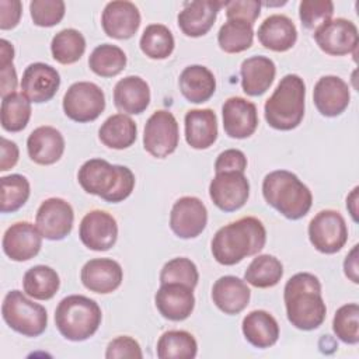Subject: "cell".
<instances>
[{
    "label": "cell",
    "mask_w": 359,
    "mask_h": 359,
    "mask_svg": "<svg viewBox=\"0 0 359 359\" xmlns=\"http://www.w3.org/2000/svg\"><path fill=\"white\" fill-rule=\"evenodd\" d=\"M283 300L287 320L299 330H316L325 320L327 307L321 296V283L313 273L293 275L285 285Z\"/></svg>",
    "instance_id": "obj_1"
},
{
    "label": "cell",
    "mask_w": 359,
    "mask_h": 359,
    "mask_svg": "<svg viewBox=\"0 0 359 359\" xmlns=\"http://www.w3.org/2000/svg\"><path fill=\"white\" fill-rule=\"evenodd\" d=\"M266 243V230L252 216L241 217L220 227L212 238L213 258L226 266L236 265L245 257L258 254Z\"/></svg>",
    "instance_id": "obj_2"
},
{
    "label": "cell",
    "mask_w": 359,
    "mask_h": 359,
    "mask_svg": "<svg viewBox=\"0 0 359 359\" xmlns=\"http://www.w3.org/2000/svg\"><path fill=\"white\" fill-rule=\"evenodd\" d=\"M81 188L101 199L118 203L125 201L135 188V175L125 165H115L104 158H90L77 174Z\"/></svg>",
    "instance_id": "obj_3"
},
{
    "label": "cell",
    "mask_w": 359,
    "mask_h": 359,
    "mask_svg": "<svg viewBox=\"0 0 359 359\" xmlns=\"http://www.w3.org/2000/svg\"><path fill=\"white\" fill-rule=\"evenodd\" d=\"M262 195L268 205L290 220L306 216L313 205V195L299 177L287 170H275L262 181Z\"/></svg>",
    "instance_id": "obj_4"
},
{
    "label": "cell",
    "mask_w": 359,
    "mask_h": 359,
    "mask_svg": "<svg viewBox=\"0 0 359 359\" xmlns=\"http://www.w3.org/2000/svg\"><path fill=\"white\" fill-rule=\"evenodd\" d=\"M304 98L306 84L303 79L297 74H286L265 101V121L278 130L297 128L304 116Z\"/></svg>",
    "instance_id": "obj_5"
},
{
    "label": "cell",
    "mask_w": 359,
    "mask_h": 359,
    "mask_svg": "<svg viewBox=\"0 0 359 359\" xmlns=\"http://www.w3.org/2000/svg\"><path fill=\"white\" fill-rule=\"evenodd\" d=\"M100 306L83 294H70L62 299L55 310V324L59 332L69 341H86L101 325Z\"/></svg>",
    "instance_id": "obj_6"
},
{
    "label": "cell",
    "mask_w": 359,
    "mask_h": 359,
    "mask_svg": "<svg viewBox=\"0 0 359 359\" xmlns=\"http://www.w3.org/2000/svg\"><path fill=\"white\" fill-rule=\"evenodd\" d=\"M1 316L11 330L25 337H38L48 325L45 307L34 303L20 290H11L4 296Z\"/></svg>",
    "instance_id": "obj_7"
},
{
    "label": "cell",
    "mask_w": 359,
    "mask_h": 359,
    "mask_svg": "<svg viewBox=\"0 0 359 359\" xmlns=\"http://www.w3.org/2000/svg\"><path fill=\"white\" fill-rule=\"evenodd\" d=\"M105 109L104 91L91 81L73 83L63 97V111L74 122L95 121Z\"/></svg>",
    "instance_id": "obj_8"
},
{
    "label": "cell",
    "mask_w": 359,
    "mask_h": 359,
    "mask_svg": "<svg viewBox=\"0 0 359 359\" xmlns=\"http://www.w3.org/2000/svg\"><path fill=\"white\" fill-rule=\"evenodd\" d=\"M178 142L180 129L175 116L165 109L153 112L144 125V150L153 157L164 158L175 151Z\"/></svg>",
    "instance_id": "obj_9"
},
{
    "label": "cell",
    "mask_w": 359,
    "mask_h": 359,
    "mask_svg": "<svg viewBox=\"0 0 359 359\" xmlns=\"http://www.w3.org/2000/svg\"><path fill=\"white\" fill-rule=\"evenodd\" d=\"M309 238L323 254L338 252L348 241V227L342 215L332 209L318 212L309 223Z\"/></svg>",
    "instance_id": "obj_10"
},
{
    "label": "cell",
    "mask_w": 359,
    "mask_h": 359,
    "mask_svg": "<svg viewBox=\"0 0 359 359\" xmlns=\"http://www.w3.org/2000/svg\"><path fill=\"white\" fill-rule=\"evenodd\" d=\"M250 195V182L241 171L216 172L209 185L212 202L223 212H234L243 208Z\"/></svg>",
    "instance_id": "obj_11"
},
{
    "label": "cell",
    "mask_w": 359,
    "mask_h": 359,
    "mask_svg": "<svg viewBox=\"0 0 359 359\" xmlns=\"http://www.w3.org/2000/svg\"><path fill=\"white\" fill-rule=\"evenodd\" d=\"M318 48L331 56L356 53L359 34L356 25L345 18H335L324 22L314 31Z\"/></svg>",
    "instance_id": "obj_12"
},
{
    "label": "cell",
    "mask_w": 359,
    "mask_h": 359,
    "mask_svg": "<svg viewBox=\"0 0 359 359\" xmlns=\"http://www.w3.org/2000/svg\"><path fill=\"white\" fill-rule=\"evenodd\" d=\"M74 212L72 205L62 198L45 199L36 210L35 224L42 237L48 240H63L73 229Z\"/></svg>",
    "instance_id": "obj_13"
},
{
    "label": "cell",
    "mask_w": 359,
    "mask_h": 359,
    "mask_svg": "<svg viewBox=\"0 0 359 359\" xmlns=\"http://www.w3.org/2000/svg\"><path fill=\"white\" fill-rule=\"evenodd\" d=\"M208 224V209L196 196L177 199L170 213V227L180 238L198 237Z\"/></svg>",
    "instance_id": "obj_14"
},
{
    "label": "cell",
    "mask_w": 359,
    "mask_h": 359,
    "mask_svg": "<svg viewBox=\"0 0 359 359\" xmlns=\"http://www.w3.org/2000/svg\"><path fill=\"white\" fill-rule=\"evenodd\" d=\"M81 243L93 251H107L116 243L118 224L105 210H91L84 215L79 227Z\"/></svg>",
    "instance_id": "obj_15"
},
{
    "label": "cell",
    "mask_w": 359,
    "mask_h": 359,
    "mask_svg": "<svg viewBox=\"0 0 359 359\" xmlns=\"http://www.w3.org/2000/svg\"><path fill=\"white\" fill-rule=\"evenodd\" d=\"M223 129L233 139L250 137L258 126V112L254 102L243 97H230L222 107Z\"/></svg>",
    "instance_id": "obj_16"
},
{
    "label": "cell",
    "mask_w": 359,
    "mask_h": 359,
    "mask_svg": "<svg viewBox=\"0 0 359 359\" xmlns=\"http://www.w3.org/2000/svg\"><path fill=\"white\" fill-rule=\"evenodd\" d=\"M3 251L13 261H28L34 258L42 247V234L29 222L11 224L3 236Z\"/></svg>",
    "instance_id": "obj_17"
},
{
    "label": "cell",
    "mask_w": 359,
    "mask_h": 359,
    "mask_svg": "<svg viewBox=\"0 0 359 359\" xmlns=\"http://www.w3.org/2000/svg\"><path fill=\"white\" fill-rule=\"evenodd\" d=\"M60 76L50 65L36 62L31 63L22 73L21 90L31 102H46L52 100L59 90Z\"/></svg>",
    "instance_id": "obj_18"
},
{
    "label": "cell",
    "mask_w": 359,
    "mask_h": 359,
    "mask_svg": "<svg viewBox=\"0 0 359 359\" xmlns=\"http://www.w3.org/2000/svg\"><path fill=\"white\" fill-rule=\"evenodd\" d=\"M104 32L115 39L132 38L140 27L139 8L126 0L109 1L101 15Z\"/></svg>",
    "instance_id": "obj_19"
},
{
    "label": "cell",
    "mask_w": 359,
    "mask_h": 359,
    "mask_svg": "<svg viewBox=\"0 0 359 359\" xmlns=\"http://www.w3.org/2000/svg\"><path fill=\"white\" fill-rule=\"evenodd\" d=\"M313 101L324 116H338L349 105V86L338 76H323L314 86Z\"/></svg>",
    "instance_id": "obj_20"
},
{
    "label": "cell",
    "mask_w": 359,
    "mask_h": 359,
    "mask_svg": "<svg viewBox=\"0 0 359 359\" xmlns=\"http://www.w3.org/2000/svg\"><path fill=\"white\" fill-rule=\"evenodd\" d=\"M194 289L182 283H161L154 296L160 314L170 321H182L191 316L195 307Z\"/></svg>",
    "instance_id": "obj_21"
},
{
    "label": "cell",
    "mask_w": 359,
    "mask_h": 359,
    "mask_svg": "<svg viewBox=\"0 0 359 359\" xmlns=\"http://www.w3.org/2000/svg\"><path fill=\"white\" fill-rule=\"evenodd\" d=\"M80 278L90 292L107 294L121 286L123 271L119 262L111 258H94L83 265Z\"/></svg>",
    "instance_id": "obj_22"
},
{
    "label": "cell",
    "mask_w": 359,
    "mask_h": 359,
    "mask_svg": "<svg viewBox=\"0 0 359 359\" xmlns=\"http://www.w3.org/2000/svg\"><path fill=\"white\" fill-rule=\"evenodd\" d=\"M224 6V1L217 0H195L185 3L180 11L177 21L180 29L192 38L202 36L213 27L217 13Z\"/></svg>",
    "instance_id": "obj_23"
},
{
    "label": "cell",
    "mask_w": 359,
    "mask_h": 359,
    "mask_svg": "<svg viewBox=\"0 0 359 359\" xmlns=\"http://www.w3.org/2000/svg\"><path fill=\"white\" fill-rule=\"evenodd\" d=\"M27 150L34 163L41 165L55 164L65 151L63 135L53 126H39L29 133Z\"/></svg>",
    "instance_id": "obj_24"
},
{
    "label": "cell",
    "mask_w": 359,
    "mask_h": 359,
    "mask_svg": "<svg viewBox=\"0 0 359 359\" xmlns=\"http://www.w3.org/2000/svg\"><path fill=\"white\" fill-rule=\"evenodd\" d=\"M251 290L247 283L233 275L219 278L212 287V300L216 307L224 314L241 313L250 302Z\"/></svg>",
    "instance_id": "obj_25"
},
{
    "label": "cell",
    "mask_w": 359,
    "mask_h": 359,
    "mask_svg": "<svg viewBox=\"0 0 359 359\" xmlns=\"http://www.w3.org/2000/svg\"><path fill=\"white\" fill-rule=\"evenodd\" d=\"M257 36L264 48L273 52H286L296 43L297 29L289 17L273 14L261 22Z\"/></svg>",
    "instance_id": "obj_26"
},
{
    "label": "cell",
    "mask_w": 359,
    "mask_h": 359,
    "mask_svg": "<svg viewBox=\"0 0 359 359\" xmlns=\"http://www.w3.org/2000/svg\"><path fill=\"white\" fill-rule=\"evenodd\" d=\"M114 104L123 114H142L150 104L149 84L139 76L121 79L114 87Z\"/></svg>",
    "instance_id": "obj_27"
},
{
    "label": "cell",
    "mask_w": 359,
    "mask_h": 359,
    "mask_svg": "<svg viewBox=\"0 0 359 359\" xmlns=\"http://www.w3.org/2000/svg\"><path fill=\"white\" fill-rule=\"evenodd\" d=\"M185 140L196 150L210 147L217 139V116L213 109H191L185 114Z\"/></svg>",
    "instance_id": "obj_28"
},
{
    "label": "cell",
    "mask_w": 359,
    "mask_h": 359,
    "mask_svg": "<svg viewBox=\"0 0 359 359\" xmlns=\"http://www.w3.org/2000/svg\"><path fill=\"white\" fill-rule=\"evenodd\" d=\"M241 87L247 95H262L273 83L276 66L272 59L266 56H251L243 60L240 67Z\"/></svg>",
    "instance_id": "obj_29"
},
{
    "label": "cell",
    "mask_w": 359,
    "mask_h": 359,
    "mask_svg": "<svg viewBox=\"0 0 359 359\" xmlns=\"http://www.w3.org/2000/svg\"><path fill=\"white\" fill-rule=\"evenodd\" d=\"M180 90L185 100L194 104L208 101L216 91L213 73L202 65L187 66L180 74Z\"/></svg>",
    "instance_id": "obj_30"
},
{
    "label": "cell",
    "mask_w": 359,
    "mask_h": 359,
    "mask_svg": "<svg viewBox=\"0 0 359 359\" xmlns=\"http://www.w3.org/2000/svg\"><path fill=\"white\" fill-rule=\"evenodd\" d=\"M243 334L255 348H269L279 338V325L272 314L265 310H254L243 318Z\"/></svg>",
    "instance_id": "obj_31"
},
{
    "label": "cell",
    "mask_w": 359,
    "mask_h": 359,
    "mask_svg": "<svg viewBox=\"0 0 359 359\" xmlns=\"http://www.w3.org/2000/svg\"><path fill=\"white\" fill-rule=\"evenodd\" d=\"M137 136V126L135 121L126 114H115L104 121L98 130L101 143L109 149H128Z\"/></svg>",
    "instance_id": "obj_32"
},
{
    "label": "cell",
    "mask_w": 359,
    "mask_h": 359,
    "mask_svg": "<svg viewBox=\"0 0 359 359\" xmlns=\"http://www.w3.org/2000/svg\"><path fill=\"white\" fill-rule=\"evenodd\" d=\"M60 279L57 272L48 265H35L29 268L22 278L25 294L36 300H49L59 290Z\"/></svg>",
    "instance_id": "obj_33"
},
{
    "label": "cell",
    "mask_w": 359,
    "mask_h": 359,
    "mask_svg": "<svg viewBox=\"0 0 359 359\" xmlns=\"http://www.w3.org/2000/svg\"><path fill=\"white\" fill-rule=\"evenodd\" d=\"M282 276V262L276 257L269 254H261L254 258L244 272V280L259 289H266L278 285Z\"/></svg>",
    "instance_id": "obj_34"
},
{
    "label": "cell",
    "mask_w": 359,
    "mask_h": 359,
    "mask_svg": "<svg viewBox=\"0 0 359 359\" xmlns=\"http://www.w3.org/2000/svg\"><path fill=\"white\" fill-rule=\"evenodd\" d=\"M196 352V339L188 331H165L157 341V356L160 359H194Z\"/></svg>",
    "instance_id": "obj_35"
},
{
    "label": "cell",
    "mask_w": 359,
    "mask_h": 359,
    "mask_svg": "<svg viewBox=\"0 0 359 359\" xmlns=\"http://www.w3.org/2000/svg\"><path fill=\"white\" fill-rule=\"evenodd\" d=\"M254 41L252 25L241 20H227L217 32V43L226 53L247 50Z\"/></svg>",
    "instance_id": "obj_36"
},
{
    "label": "cell",
    "mask_w": 359,
    "mask_h": 359,
    "mask_svg": "<svg viewBox=\"0 0 359 359\" xmlns=\"http://www.w3.org/2000/svg\"><path fill=\"white\" fill-rule=\"evenodd\" d=\"M31 118V101L22 93H11L1 100L0 119L7 132L22 130Z\"/></svg>",
    "instance_id": "obj_37"
},
{
    "label": "cell",
    "mask_w": 359,
    "mask_h": 359,
    "mask_svg": "<svg viewBox=\"0 0 359 359\" xmlns=\"http://www.w3.org/2000/svg\"><path fill=\"white\" fill-rule=\"evenodd\" d=\"M52 56L62 65L76 63L86 50V39L83 34L74 28L59 31L50 42Z\"/></svg>",
    "instance_id": "obj_38"
},
{
    "label": "cell",
    "mask_w": 359,
    "mask_h": 359,
    "mask_svg": "<svg viewBox=\"0 0 359 359\" xmlns=\"http://www.w3.org/2000/svg\"><path fill=\"white\" fill-rule=\"evenodd\" d=\"M88 66L97 76L114 77L125 69L126 55L116 45L102 43L91 52Z\"/></svg>",
    "instance_id": "obj_39"
},
{
    "label": "cell",
    "mask_w": 359,
    "mask_h": 359,
    "mask_svg": "<svg viewBox=\"0 0 359 359\" xmlns=\"http://www.w3.org/2000/svg\"><path fill=\"white\" fill-rule=\"evenodd\" d=\"M140 49L150 59L168 57L175 46L171 31L163 24H150L140 36Z\"/></svg>",
    "instance_id": "obj_40"
},
{
    "label": "cell",
    "mask_w": 359,
    "mask_h": 359,
    "mask_svg": "<svg viewBox=\"0 0 359 359\" xmlns=\"http://www.w3.org/2000/svg\"><path fill=\"white\" fill-rule=\"evenodd\" d=\"M1 184V213L15 212L25 205L29 198V182L21 174H11L0 178Z\"/></svg>",
    "instance_id": "obj_41"
},
{
    "label": "cell",
    "mask_w": 359,
    "mask_h": 359,
    "mask_svg": "<svg viewBox=\"0 0 359 359\" xmlns=\"http://www.w3.org/2000/svg\"><path fill=\"white\" fill-rule=\"evenodd\" d=\"M334 334L345 344L355 345L359 342V306L348 303L341 306L332 320Z\"/></svg>",
    "instance_id": "obj_42"
},
{
    "label": "cell",
    "mask_w": 359,
    "mask_h": 359,
    "mask_svg": "<svg viewBox=\"0 0 359 359\" xmlns=\"http://www.w3.org/2000/svg\"><path fill=\"white\" fill-rule=\"evenodd\" d=\"M198 280L199 272L196 265L185 257L172 258L165 262L160 272V283H182L194 289Z\"/></svg>",
    "instance_id": "obj_43"
},
{
    "label": "cell",
    "mask_w": 359,
    "mask_h": 359,
    "mask_svg": "<svg viewBox=\"0 0 359 359\" xmlns=\"http://www.w3.org/2000/svg\"><path fill=\"white\" fill-rule=\"evenodd\" d=\"M334 14V3L330 0H303L299 4V17L307 29H316L330 21Z\"/></svg>",
    "instance_id": "obj_44"
},
{
    "label": "cell",
    "mask_w": 359,
    "mask_h": 359,
    "mask_svg": "<svg viewBox=\"0 0 359 359\" xmlns=\"http://www.w3.org/2000/svg\"><path fill=\"white\" fill-rule=\"evenodd\" d=\"M66 6L62 0H32L29 3L31 18L38 27H53L65 17Z\"/></svg>",
    "instance_id": "obj_45"
},
{
    "label": "cell",
    "mask_w": 359,
    "mask_h": 359,
    "mask_svg": "<svg viewBox=\"0 0 359 359\" xmlns=\"http://www.w3.org/2000/svg\"><path fill=\"white\" fill-rule=\"evenodd\" d=\"M261 1L257 0H231L224 1L227 20H241L254 25L261 13Z\"/></svg>",
    "instance_id": "obj_46"
},
{
    "label": "cell",
    "mask_w": 359,
    "mask_h": 359,
    "mask_svg": "<svg viewBox=\"0 0 359 359\" xmlns=\"http://www.w3.org/2000/svg\"><path fill=\"white\" fill-rule=\"evenodd\" d=\"M107 359H122V358H130V359H140L143 358L142 348L139 342L128 335L116 337L112 339L105 351Z\"/></svg>",
    "instance_id": "obj_47"
},
{
    "label": "cell",
    "mask_w": 359,
    "mask_h": 359,
    "mask_svg": "<svg viewBox=\"0 0 359 359\" xmlns=\"http://www.w3.org/2000/svg\"><path fill=\"white\" fill-rule=\"evenodd\" d=\"M247 168V157L238 149H227L222 151L215 161V171H241Z\"/></svg>",
    "instance_id": "obj_48"
},
{
    "label": "cell",
    "mask_w": 359,
    "mask_h": 359,
    "mask_svg": "<svg viewBox=\"0 0 359 359\" xmlns=\"http://www.w3.org/2000/svg\"><path fill=\"white\" fill-rule=\"evenodd\" d=\"M22 4L20 0H0V29L14 28L21 18Z\"/></svg>",
    "instance_id": "obj_49"
},
{
    "label": "cell",
    "mask_w": 359,
    "mask_h": 359,
    "mask_svg": "<svg viewBox=\"0 0 359 359\" xmlns=\"http://www.w3.org/2000/svg\"><path fill=\"white\" fill-rule=\"evenodd\" d=\"M17 87V73L13 63L0 65V93L1 98L14 93Z\"/></svg>",
    "instance_id": "obj_50"
},
{
    "label": "cell",
    "mask_w": 359,
    "mask_h": 359,
    "mask_svg": "<svg viewBox=\"0 0 359 359\" xmlns=\"http://www.w3.org/2000/svg\"><path fill=\"white\" fill-rule=\"evenodd\" d=\"M1 160H0V171H7L10 168H13L17 161H18V146L6 139V137H1Z\"/></svg>",
    "instance_id": "obj_51"
},
{
    "label": "cell",
    "mask_w": 359,
    "mask_h": 359,
    "mask_svg": "<svg viewBox=\"0 0 359 359\" xmlns=\"http://www.w3.org/2000/svg\"><path fill=\"white\" fill-rule=\"evenodd\" d=\"M358 250L359 245H353V248L348 252L345 261H344V272L345 275L353 282V283H359V265H358Z\"/></svg>",
    "instance_id": "obj_52"
},
{
    "label": "cell",
    "mask_w": 359,
    "mask_h": 359,
    "mask_svg": "<svg viewBox=\"0 0 359 359\" xmlns=\"http://www.w3.org/2000/svg\"><path fill=\"white\" fill-rule=\"evenodd\" d=\"M14 59V48L7 39L0 41V65L13 63Z\"/></svg>",
    "instance_id": "obj_53"
},
{
    "label": "cell",
    "mask_w": 359,
    "mask_h": 359,
    "mask_svg": "<svg viewBox=\"0 0 359 359\" xmlns=\"http://www.w3.org/2000/svg\"><path fill=\"white\" fill-rule=\"evenodd\" d=\"M358 191H359V187H355L346 198V209L349 210L353 222H356V223H358V199H359Z\"/></svg>",
    "instance_id": "obj_54"
}]
</instances>
